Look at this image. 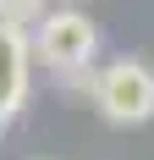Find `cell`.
Returning a JSON list of instances; mask_svg holds the SVG:
<instances>
[{
	"mask_svg": "<svg viewBox=\"0 0 154 160\" xmlns=\"http://www.w3.org/2000/svg\"><path fill=\"white\" fill-rule=\"evenodd\" d=\"M88 88H94V105L105 111V122H116V127H143L154 116V72L138 55H121L105 72H94Z\"/></svg>",
	"mask_w": 154,
	"mask_h": 160,
	"instance_id": "obj_1",
	"label": "cell"
},
{
	"mask_svg": "<svg viewBox=\"0 0 154 160\" xmlns=\"http://www.w3.org/2000/svg\"><path fill=\"white\" fill-rule=\"evenodd\" d=\"M94 55H99V28L83 11L61 6V11L39 17V61L44 66H55L61 78H72V72H88Z\"/></svg>",
	"mask_w": 154,
	"mask_h": 160,
	"instance_id": "obj_2",
	"label": "cell"
},
{
	"mask_svg": "<svg viewBox=\"0 0 154 160\" xmlns=\"http://www.w3.org/2000/svg\"><path fill=\"white\" fill-rule=\"evenodd\" d=\"M28 61H33V44L28 33L0 22V132L17 122L22 99H28Z\"/></svg>",
	"mask_w": 154,
	"mask_h": 160,
	"instance_id": "obj_3",
	"label": "cell"
},
{
	"mask_svg": "<svg viewBox=\"0 0 154 160\" xmlns=\"http://www.w3.org/2000/svg\"><path fill=\"white\" fill-rule=\"evenodd\" d=\"M44 11H50V0H0V22H11V28L39 22Z\"/></svg>",
	"mask_w": 154,
	"mask_h": 160,
	"instance_id": "obj_4",
	"label": "cell"
}]
</instances>
